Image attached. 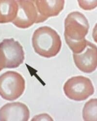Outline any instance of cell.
Segmentation results:
<instances>
[{"instance_id": "obj_1", "label": "cell", "mask_w": 97, "mask_h": 121, "mask_svg": "<svg viewBox=\"0 0 97 121\" xmlns=\"http://www.w3.org/2000/svg\"><path fill=\"white\" fill-rule=\"evenodd\" d=\"M64 36L73 53H79L85 49L88 41L85 39L89 24L85 16L78 11L70 13L64 22Z\"/></svg>"}, {"instance_id": "obj_2", "label": "cell", "mask_w": 97, "mask_h": 121, "mask_svg": "<svg viewBox=\"0 0 97 121\" xmlns=\"http://www.w3.org/2000/svg\"><path fill=\"white\" fill-rule=\"evenodd\" d=\"M32 42L35 52L39 55L47 58L56 56L62 48L60 35L55 30L46 26L35 30Z\"/></svg>"}, {"instance_id": "obj_3", "label": "cell", "mask_w": 97, "mask_h": 121, "mask_svg": "<svg viewBox=\"0 0 97 121\" xmlns=\"http://www.w3.org/2000/svg\"><path fill=\"white\" fill-rule=\"evenodd\" d=\"M25 89V80L18 72L8 71L0 76V96L8 101L21 97Z\"/></svg>"}, {"instance_id": "obj_4", "label": "cell", "mask_w": 97, "mask_h": 121, "mask_svg": "<svg viewBox=\"0 0 97 121\" xmlns=\"http://www.w3.org/2000/svg\"><path fill=\"white\" fill-rule=\"evenodd\" d=\"M63 90L66 96L76 101H82L92 95L95 89L88 78L78 76L71 78L65 82Z\"/></svg>"}, {"instance_id": "obj_5", "label": "cell", "mask_w": 97, "mask_h": 121, "mask_svg": "<svg viewBox=\"0 0 97 121\" xmlns=\"http://www.w3.org/2000/svg\"><path fill=\"white\" fill-rule=\"evenodd\" d=\"M0 54L4 68H17L25 59L22 46L14 38L5 39L0 43Z\"/></svg>"}, {"instance_id": "obj_6", "label": "cell", "mask_w": 97, "mask_h": 121, "mask_svg": "<svg viewBox=\"0 0 97 121\" xmlns=\"http://www.w3.org/2000/svg\"><path fill=\"white\" fill-rule=\"evenodd\" d=\"M18 11L13 24L21 29H27L35 23H41L34 1L18 0Z\"/></svg>"}, {"instance_id": "obj_7", "label": "cell", "mask_w": 97, "mask_h": 121, "mask_svg": "<svg viewBox=\"0 0 97 121\" xmlns=\"http://www.w3.org/2000/svg\"><path fill=\"white\" fill-rule=\"evenodd\" d=\"M97 46L88 41L85 49L79 53H73V60L76 67L85 73H91L97 68Z\"/></svg>"}, {"instance_id": "obj_8", "label": "cell", "mask_w": 97, "mask_h": 121, "mask_svg": "<svg viewBox=\"0 0 97 121\" xmlns=\"http://www.w3.org/2000/svg\"><path fill=\"white\" fill-rule=\"evenodd\" d=\"M29 118L30 110L23 103H8L0 108L1 121H27Z\"/></svg>"}, {"instance_id": "obj_9", "label": "cell", "mask_w": 97, "mask_h": 121, "mask_svg": "<svg viewBox=\"0 0 97 121\" xmlns=\"http://www.w3.org/2000/svg\"><path fill=\"white\" fill-rule=\"evenodd\" d=\"M34 1L41 23L50 17L57 16L64 9L65 3V1L60 0Z\"/></svg>"}, {"instance_id": "obj_10", "label": "cell", "mask_w": 97, "mask_h": 121, "mask_svg": "<svg viewBox=\"0 0 97 121\" xmlns=\"http://www.w3.org/2000/svg\"><path fill=\"white\" fill-rule=\"evenodd\" d=\"M18 11V4L14 0H0V23L12 22Z\"/></svg>"}, {"instance_id": "obj_11", "label": "cell", "mask_w": 97, "mask_h": 121, "mask_svg": "<svg viewBox=\"0 0 97 121\" xmlns=\"http://www.w3.org/2000/svg\"><path fill=\"white\" fill-rule=\"evenodd\" d=\"M83 118L84 121H97V100L92 98L84 105L83 109Z\"/></svg>"}, {"instance_id": "obj_12", "label": "cell", "mask_w": 97, "mask_h": 121, "mask_svg": "<svg viewBox=\"0 0 97 121\" xmlns=\"http://www.w3.org/2000/svg\"><path fill=\"white\" fill-rule=\"evenodd\" d=\"M79 6L84 10H92L97 5V0L91 1H78Z\"/></svg>"}, {"instance_id": "obj_13", "label": "cell", "mask_w": 97, "mask_h": 121, "mask_svg": "<svg viewBox=\"0 0 97 121\" xmlns=\"http://www.w3.org/2000/svg\"><path fill=\"white\" fill-rule=\"evenodd\" d=\"M32 120H53V119L49 115L43 113L35 116Z\"/></svg>"}, {"instance_id": "obj_14", "label": "cell", "mask_w": 97, "mask_h": 121, "mask_svg": "<svg viewBox=\"0 0 97 121\" xmlns=\"http://www.w3.org/2000/svg\"><path fill=\"white\" fill-rule=\"evenodd\" d=\"M4 68V66L3 63V60H2L1 56L0 55V72H1Z\"/></svg>"}]
</instances>
